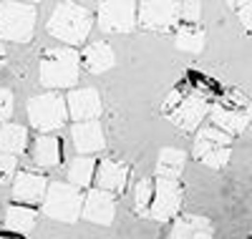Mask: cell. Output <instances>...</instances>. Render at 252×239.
Wrapping results in <instances>:
<instances>
[{"instance_id": "cell-3", "label": "cell", "mask_w": 252, "mask_h": 239, "mask_svg": "<svg viewBox=\"0 0 252 239\" xmlns=\"http://www.w3.org/2000/svg\"><path fill=\"white\" fill-rule=\"evenodd\" d=\"M209 119H212L215 128H220V131H224L229 136H237L252 121V101L242 91L232 89L222 96V101L217 106H212Z\"/></svg>"}, {"instance_id": "cell-29", "label": "cell", "mask_w": 252, "mask_h": 239, "mask_svg": "<svg viewBox=\"0 0 252 239\" xmlns=\"http://www.w3.org/2000/svg\"><path fill=\"white\" fill-rule=\"evenodd\" d=\"M182 98H184V96H182V91H172V93H169V98H166V101L161 103V111H164V114H172L174 108L179 106V101H182Z\"/></svg>"}, {"instance_id": "cell-17", "label": "cell", "mask_w": 252, "mask_h": 239, "mask_svg": "<svg viewBox=\"0 0 252 239\" xmlns=\"http://www.w3.org/2000/svg\"><path fill=\"white\" fill-rule=\"evenodd\" d=\"M169 239H215V227L207 216L199 214H184L174 222Z\"/></svg>"}, {"instance_id": "cell-23", "label": "cell", "mask_w": 252, "mask_h": 239, "mask_svg": "<svg viewBox=\"0 0 252 239\" xmlns=\"http://www.w3.org/2000/svg\"><path fill=\"white\" fill-rule=\"evenodd\" d=\"M184 169V151L179 149H161L157 159V177L161 179H177Z\"/></svg>"}, {"instance_id": "cell-30", "label": "cell", "mask_w": 252, "mask_h": 239, "mask_svg": "<svg viewBox=\"0 0 252 239\" xmlns=\"http://www.w3.org/2000/svg\"><path fill=\"white\" fill-rule=\"evenodd\" d=\"M240 23L245 30H252V3L240 5Z\"/></svg>"}, {"instance_id": "cell-21", "label": "cell", "mask_w": 252, "mask_h": 239, "mask_svg": "<svg viewBox=\"0 0 252 239\" xmlns=\"http://www.w3.org/2000/svg\"><path fill=\"white\" fill-rule=\"evenodd\" d=\"M96 161L91 156H76L68 166V181L76 189H86L91 186V181H96Z\"/></svg>"}, {"instance_id": "cell-24", "label": "cell", "mask_w": 252, "mask_h": 239, "mask_svg": "<svg viewBox=\"0 0 252 239\" xmlns=\"http://www.w3.org/2000/svg\"><path fill=\"white\" fill-rule=\"evenodd\" d=\"M174 46L179 51L189 53H202L204 48V30L199 26H182L174 30Z\"/></svg>"}, {"instance_id": "cell-22", "label": "cell", "mask_w": 252, "mask_h": 239, "mask_svg": "<svg viewBox=\"0 0 252 239\" xmlns=\"http://www.w3.org/2000/svg\"><path fill=\"white\" fill-rule=\"evenodd\" d=\"M35 222H38V214H35L33 209L23 207V204H13V207H8V211H5V224H8L15 234H28V232H33Z\"/></svg>"}, {"instance_id": "cell-9", "label": "cell", "mask_w": 252, "mask_h": 239, "mask_svg": "<svg viewBox=\"0 0 252 239\" xmlns=\"http://www.w3.org/2000/svg\"><path fill=\"white\" fill-rule=\"evenodd\" d=\"M182 199H184V189H182V184L177 179H161V177H157L149 219H154V222H169L172 216L179 214Z\"/></svg>"}, {"instance_id": "cell-28", "label": "cell", "mask_w": 252, "mask_h": 239, "mask_svg": "<svg viewBox=\"0 0 252 239\" xmlns=\"http://www.w3.org/2000/svg\"><path fill=\"white\" fill-rule=\"evenodd\" d=\"M13 114V93L8 89H0V121L10 119Z\"/></svg>"}, {"instance_id": "cell-15", "label": "cell", "mask_w": 252, "mask_h": 239, "mask_svg": "<svg viewBox=\"0 0 252 239\" xmlns=\"http://www.w3.org/2000/svg\"><path fill=\"white\" fill-rule=\"evenodd\" d=\"M71 144L78 151L81 156L89 154H98L106 146V139H103V128L98 121H83V123H73L71 128Z\"/></svg>"}, {"instance_id": "cell-12", "label": "cell", "mask_w": 252, "mask_h": 239, "mask_svg": "<svg viewBox=\"0 0 252 239\" xmlns=\"http://www.w3.org/2000/svg\"><path fill=\"white\" fill-rule=\"evenodd\" d=\"M66 106H68V119H73V123L96 121V116H101L103 108L96 89H73L66 96Z\"/></svg>"}, {"instance_id": "cell-1", "label": "cell", "mask_w": 252, "mask_h": 239, "mask_svg": "<svg viewBox=\"0 0 252 239\" xmlns=\"http://www.w3.org/2000/svg\"><path fill=\"white\" fill-rule=\"evenodd\" d=\"M38 78L43 89H73L81 78V53L73 48H48L40 56Z\"/></svg>"}, {"instance_id": "cell-13", "label": "cell", "mask_w": 252, "mask_h": 239, "mask_svg": "<svg viewBox=\"0 0 252 239\" xmlns=\"http://www.w3.org/2000/svg\"><path fill=\"white\" fill-rule=\"evenodd\" d=\"M48 179L35 171H20L13 179V197L18 204H40L46 199Z\"/></svg>"}, {"instance_id": "cell-20", "label": "cell", "mask_w": 252, "mask_h": 239, "mask_svg": "<svg viewBox=\"0 0 252 239\" xmlns=\"http://www.w3.org/2000/svg\"><path fill=\"white\" fill-rule=\"evenodd\" d=\"M28 149V131L20 123H5L0 126V151L3 154H23Z\"/></svg>"}, {"instance_id": "cell-25", "label": "cell", "mask_w": 252, "mask_h": 239, "mask_svg": "<svg viewBox=\"0 0 252 239\" xmlns=\"http://www.w3.org/2000/svg\"><path fill=\"white\" fill-rule=\"evenodd\" d=\"M152 199H154V181L152 179L136 181V186H134V209H136V214L149 216Z\"/></svg>"}, {"instance_id": "cell-4", "label": "cell", "mask_w": 252, "mask_h": 239, "mask_svg": "<svg viewBox=\"0 0 252 239\" xmlns=\"http://www.w3.org/2000/svg\"><path fill=\"white\" fill-rule=\"evenodd\" d=\"M43 214L51 216L56 222H76L83 214V197L73 184H63V181H53L48 184L46 199H43Z\"/></svg>"}, {"instance_id": "cell-11", "label": "cell", "mask_w": 252, "mask_h": 239, "mask_svg": "<svg viewBox=\"0 0 252 239\" xmlns=\"http://www.w3.org/2000/svg\"><path fill=\"white\" fill-rule=\"evenodd\" d=\"M209 111H212V106L207 103L204 96L189 93V96H184V98L179 101V106L169 114V121H172L174 126H179L182 131H194V128L202 123V119L209 116Z\"/></svg>"}, {"instance_id": "cell-31", "label": "cell", "mask_w": 252, "mask_h": 239, "mask_svg": "<svg viewBox=\"0 0 252 239\" xmlns=\"http://www.w3.org/2000/svg\"><path fill=\"white\" fill-rule=\"evenodd\" d=\"M3 56H5V46H3V40H0V63H3Z\"/></svg>"}, {"instance_id": "cell-10", "label": "cell", "mask_w": 252, "mask_h": 239, "mask_svg": "<svg viewBox=\"0 0 252 239\" xmlns=\"http://www.w3.org/2000/svg\"><path fill=\"white\" fill-rule=\"evenodd\" d=\"M98 28L103 33H131L139 23L136 18V3L131 0H114V3H101L98 13Z\"/></svg>"}, {"instance_id": "cell-19", "label": "cell", "mask_w": 252, "mask_h": 239, "mask_svg": "<svg viewBox=\"0 0 252 239\" xmlns=\"http://www.w3.org/2000/svg\"><path fill=\"white\" fill-rule=\"evenodd\" d=\"M63 159V146H61V139L58 136H38L35 144H33V161L43 169H51V166H58Z\"/></svg>"}, {"instance_id": "cell-32", "label": "cell", "mask_w": 252, "mask_h": 239, "mask_svg": "<svg viewBox=\"0 0 252 239\" xmlns=\"http://www.w3.org/2000/svg\"><path fill=\"white\" fill-rule=\"evenodd\" d=\"M0 239H13V237H5V234H0Z\"/></svg>"}, {"instance_id": "cell-27", "label": "cell", "mask_w": 252, "mask_h": 239, "mask_svg": "<svg viewBox=\"0 0 252 239\" xmlns=\"http://www.w3.org/2000/svg\"><path fill=\"white\" fill-rule=\"evenodd\" d=\"M202 18V5L199 3H182V20L187 26H197Z\"/></svg>"}, {"instance_id": "cell-16", "label": "cell", "mask_w": 252, "mask_h": 239, "mask_svg": "<svg viewBox=\"0 0 252 239\" xmlns=\"http://www.w3.org/2000/svg\"><path fill=\"white\" fill-rule=\"evenodd\" d=\"M96 184L101 191L124 194L126 184H129V166L116 159H101L96 166Z\"/></svg>"}, {"instance_id": "cell-8", "label": "cell", "mask_w": 252, "mask_h": 239, "mask_svg": "<svg viewBox=\"0 0 252 239\" xmlns=\"http://www.w3.org/2000/svg\"><path fill=\"white\" fill-rule=\"evenodd\" d=\"M136 18L149 33H172L182 20V3H139Z\"/></svg>"}, {"instance_id": "cell-2", "label": "cell", "mask_w": 252, "mask_h": 239, "mask_svg": "<svg viewBox=\"0 0 252 239\" xmlns=\"http://www.w3.org/2000/svg\"><path fill=\"white\" fill-rule=\"evenodd\" d=\"M91 28H94V15L86 5L61 3L48 18V33L66 46H81L91 35Z\"/></svg>"}, {"instance_id": "cell-26", "label": "cell", "mask_w": 252, "mask_h": 239, "mask_svg": "<svg viewBox=\"0 0 252 239\" xmlns=\"http://www.w3.org/2000/svg\"><path fill=\"white\" fill-rule=\"evenodd\" d=\"M15 166H18L15 156H10V154H3V151H0V186H3V184H8V181L15 177Z\"/></svg>"}, {"instance_id": "cell-6", "label": "cell", "mask_w": 252, "mask_h": 239, "mask_svg": "<svg viewBox=\"0 0 252 239\" xmlns=\"http://www.w3.org/2000/svg\"><path fill=\"white\" fill-rule=\"evenodd\" d=\"M35 30V5L3 3L0 5V40L28 43Z\"/></svg>"}, {"instance_id": "cell-7", "label": "cell", "mask_w": 252, "mask_h": 239, "mask_svg": "<svg viewBox=\"0 0 252 239\" xmlns=\"http://www.w3.org/2000/svg\"><path fill=\"white\" fill-rule=\"evenodd\" d=\"M232 156V136L215 126H204L194 141V159L209 169H224Z\"/></svg>"}, {"instance_id": "cell-18", "label": "cell", "mask_w": 252, "mask_h": 239, "mask_svg": "<svg viewBox=\"0 0 252 239\" xmlns=\"http://www.w3.org/2000/svg\"><path fill=\"white\" fill-rule=\"evenodd\" d=\"M114 63H116V56H114V48L106 40L89 43L86 51L81 53V66L89 73H103V71L114 68Z\"/></svg>"}, {"instance_id": "cell-14", "label": "cell", "mask_w": 252, "mask_h": 239, "mask_svg": "<svg viewBox=\"0 0 252 239\" xmlns=\"http://www.w3.org/2000/svg\"><path fill=\"white\" fill-rule=\"evenodd\" d=\"M114 214H116L114 194L101 191V189H91L86 197H83V214H81V216H83L86 222L109 227V224L114 222Z\"/></svg>"}, {"instance_id": "cell-5", "label": "cell", "mask_w": 252, "mask_h": 239, "mask_svg": "<svg viewBox=\"0 0 252 239\" xmlns=\"http://www.w3.org/2000/svg\"><path fill=\"white\" fill-rule=\"evenodd\" d=\"M28 119H31V126L38 128L40 134L58 131V128H63V123H66V119H68L66 98L58 96V93L33 96L28 101Z\"/></svg>"}]
</instances>
